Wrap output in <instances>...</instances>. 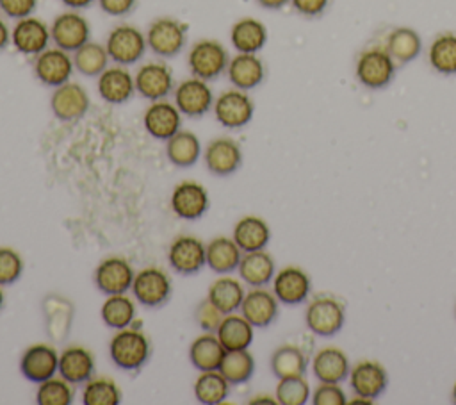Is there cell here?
Returning a JSON list of instances; mask_svg holds the SVG:
<instances>
[{"label":"cell","instance_id":"1","mask_svg":"<svg viewBox=\"0 0 456 405\" xmlns=\"http://www.w3.org/2000/svg\"><path fill=\"white\" fill-rule=\"evenodd\" d=\"M109 355L119 369L137 371L148 362L151 355V344L139 328L126 326L112 335L109 343Z\"/></svg>","mask_w":456,"mask_h":405},{"label":"cell","instance_id":"2","mask_svg":"<svg viewBox=\"0 0 456 405\" xmlns=\"http://www.w3.org/2000/svg\"><path fill=\"white\" fill-rule=\"evenodd\" d=\"M395 75V61L387 48H367L356 61V79L369 89L387 87Z\"/></svg>","mask_w":456,"mask_h":405},{"label":"cell","instance_id":"3","mask_svg":"<svg viewBox=\"0 0 456 405\" xmlns=\"http://www.w3.org/2000/svg\"><path fill=\"white\" fill-rule=\"evenodd\" d=\"M228 52L226 48L216 39H200L192 45L187 55L189 70L194 77L203 80H214L228 66Z\"/></svg>","mask_w":456,"mask_h":405},{"label":"cell","instance_id":"4","mask_svg":"<svg viewBox=\"0 0 456 405\" xmlns=\"http://www.w3.org/2000/svg\"><path fill=\"white\" fill-rule=\"evenodd\" d=\"M171 289L173 285L169 275L157 266L139 269L132 282V293L135 300L150 309L164 305L171 296Z\"/></svg>","mask_w":456,"mask_h":405},{"label":"cell","instance_id":"5","mask_svg":"<svg viewBox=\"0 0 456 405\" xmlns=\"http://www.w3.org/2000/svg\"><path fill=\"white\" fill-rule=\"evenodd\" d=\"M185 41L187 25L169 16L157 18L146 32L148 48L159 57H175L183 48Z\"/></svg>","mask_w":456,"mask_h":405},{"label":"cell","instance_id":"6","mask_svg":"<svg viewBox=\"0 0 456 405\" xmlns=\"http://www.w3.org/2000/svg\"><path fill=\"white\" fill-rule=\"evenodd\" d=\"M105 48L109 52V57L116 62V64H134L137 62L146 48V36L134 25H116L109 36H107V43Z\"/></svg>","mask_w":456,"mask_h":405},{"label":"cell","instance_id":"7","mask_svg":"<svg viewBox=\"0 0 456 405\" xmlns=\"http://www.w3.org/2000/svg\"><path fill=\"white\" fill-rule=\"evenodd\" d=\"M214 116L224 128H242L253 120L255 103L242 89H226L214 100Z\"/></svg>","mask_w":456,"mask_h":405},{"label":"cell","instance_id":"8","mask_svg":"<svg viewBox=\"0 0 456 405\" xmlns=\"http://www.w3.org/2000/svg\"><path fill=\"white\" fill-rule=\"evenodd\" d=\"M305 321L312 334L321 337H331L344 326L346 312L335 298L319 296L308 303Z\"/></svg>","mask_w":456,"mask_h":405},{"label":"cell","instance_id":"9","mask_svg":"<svg viewBox=\"0 0 456 405\" xmlns=\"http://www.w3.org/2000/svg\"><path fill=\"white\" fill-rule=\"evenodd\" d=\"M50 34L55 46L66 52H75L89 41L91 29L82 14H78L77 11H66L53 18L50 25Z\"/></svg>","mask_w":456,"mask_h":405},{"label":"cell","instance_id":"10","mask_svg":"<svg viewBox=\"0 0 456 405\" xmlns=\"http://www.w3.org/2000/svg\"><path fill=\"white\" fill-rule=\"evenodd\" d=\"M169 266L180 275H194L207 266V250L194 236H178L167 250Z\"/></svg>","mask_w":456,"mask_h":405},{"label":"cell","instance_id":"11","mask_svg":"<svg viewBox=\"0 0 456 405\" xmlns=\"http://www.w3.org/2000/svg\"><path fill=\"white\" fill-rule=\"evenodd\" d=\"M208 191L196 180H183L171 193V209L182 219L192 221L201 218L208 211Z\"/></svg>","mask_w":456,"mask_h":405},{"label":"cell","instance_id":"12","mask_svg":"<svg viewBox=\"0 0 456 405\" xmlns=\"http://www.w3.org/2000/svg\"><path fill=\"white\" fill-rule=\"evenodd\" d=\"M134 268L130 262L123 257L112 255L103 259L96 269H94V285L103 293V294H121L132 289L134 282Z\"/></svg>","mask_w":456,"mask_h":405},{"label":"cell","instance_id":"13","mask_svg":"<svg viewBox=\"0 0 456 405\" xmlns=\"http://www.w3.org/2000/svg\"><path fill=\"white\" fill-rule=\"evenodd\" d=\"M21 375L34 384H41L52 378L59 371V353L46 343H36L28 346L20 360Z\"/></svg>","mask_w":456,"mask_h":405},{"label":"cell","instance_id":"14","mask_svg":"<svg viewBox=\"0 0 456 405\" xmlns=\"http://www.w3.org/2000/svg\"><path fill=\"white\" fill-rule=\"evenodd\" d=\"M73 70V57H69V54L59 46L43 50L36 55L34 61V73L37 80L50 87H57L68 82Z\"/></svg>","mask_w":456,"mask_h":405},{"label":"cell","instance_id":"15","mask_svg":"<svg viewBox=\"0 0 456 405\" xmlns=\"http://www.w3.org/2000/svg\"><path fill=\"white\" fill-rule=\"evenodd\" d=\"M175 103L182 114L189 118H200L214 105V95L207 80L191 77L182 80L175 89Z\"/></svg>","mask_w":456,"mask_h":405},{"label":"cell","instance_id":"16","mask_svg":"<svg viewBox=\"0 0 456 405\" xmlns=\"http://www.w3.org/2000/svg\"><path fill=\"white\" fill-rule=\"evenodd\" d=\"M142 125L146 132L159 141H167L182 127V112L176 103L167 102L166 98L151 102L142 116Z\"/></svg>","mask_w":456,"mask_h":405},{"label":"cell","instance_id":"17","mask_svg":"<svg viewBox=\"0 0 456 405\" xmlns=\"http://www.w3.org/2000/svg\"><path fill=\"white\" fill-rule=\"evenodd\" d=\"M52 39L50 27L34 16L20 18L11 30L12 46L25 55H37L48 48Z\"/></svg>","mask_w":456,"mask_h":405},{"label":"cell","instance_id":"18","mask_svg":"<svg viewBox=\"0 0 456 405\" xmlns=\"http://www.w3.org/2000/svg\"><path fill=\"white\" fill-rule=\"evenodd\" d=\"M52 112L61 121L80 120L89 109V95L77 82H64L57 86L50 98Z\"/></svg>","mask_w":456,"mask_h":405},{"label":"cell","instance_id":"19","mask_svg":"<svg viewBox=\"0 0 456 405\" xmlns=\"http://www.w3.org/2000/svg\"><path fill=\"white\" fill-rule=\"evenodd\" d=\"M203 161L210 173L217 177H226L240 168L242 150L239 143L232 137H216L207 145L203 152Z\"/></svg>","mask_w":456,"mask_h":405},{"label":"cell","instance_id":"20","mask_svg":"<svg viewBox=\"0 0 456 405\" xmlns=\"http://www.w3.org/2000/svg\"><path fill=\"white\" fill-rule=\"evenodd\" d=\"M135 91L146 100H162L173 91V73L164 62H146L135 73Z\"/></svg>","mask_w":456,"mask_h":405},{"label":"cell","instance_id":"21","mask_svg":"<svg viewBox=\"0 0 456 405\" xmlns=\"http://www.w3.org/2000/svg\"><path fill=\"white\" fill-rule=\"evenodd\" d=\"M96 89L102 100L109 103H125L135 93V79L123 64L107 66L98 75Z\"/></svg>","mask_w":456,"mask_h":405},{"label":"cell","instance_id":"22","mask_svg":"<svg viewBox=\"0 0 456 405\" xmlns=\"http://www.w3.org/2000/svg\"><path fill=\"white\" fill-rule=\"evenodd\" d=\"M349 384L356 396L372 401L385 393L388 385V375L381 364L374 360H362L351 369Z\"/></svg>","mask_w":456,"mask_h":405},{"label":"cell","instance_id":"23","mask_svg":"<svg viewBox=\"0 0 456 405\" xmlns=\"http://www.w3.org/2000/svg\"><path fill=\"white\" fill-rule=\"evenodd\" d=\"M273 293L285 305L303 303L310 294V277L301 268L287 266L274 275Z\"/></svg>","mask_w":456,"mask_h":405},{"label":"cell","instance_id":"24","mask_svg":"<svg viewBox=\"0 0 456 405\" xmlns=\"http://www.w3.org/2000/svg\"><path fill=\"white\" fill-rule=\"evenodd\" d=\"M239 310L255 328H265L278 316V298L264 287H253L244 294Z\"/></svg>","mask_w":456,"mask_h":405},{"label":"cell","instance_id":"25","mask_svg":"<svg viewBox=\"0 0 456 405\" xmlns=\"http://www.w3.org/2000/svg\"><path fill=\"white\" fill-rule=\"evenodd\" d=\"M59 375L73 385L86 384L94 375V355L78 344H71L59 353Z\"/></svg>","mask_w":456,"mask_h":405},{"label":"cell","instance_id":"26","mask_svg":"<svg viewBox=\"0 0 456 405\" xmlns=\"http://www.w3.org/2000/svg\"><path fill=\"white\" fill-rule=\"evenodd\" d=\"M228 80L242 91H249L262 84L265 77V66L256 54H237L226 66Z\"/></svg>","mask_w":456,"mask_h":405},{"label":"cell","instance_id":"27","mask_svg":"<svg viewBox=\"0 0 456 405\" xmlns=\"http://www.w3.org/2000/svg\"><path fill=\"white\" fill-rule=\"evenodd\" d=\"M274 259L264 250L244 252L237 266V273L249 287H264L274 278Z\"/></svg>","mask_w":456,"mask_h":405},{"label":"cell","instance_id":"28","mask_svg":"<svg viewBox=\"0 0 456 405\" xmlns=\"http://www.w3.org/2000/svg\"><path fill=\"white\" fill-rule=\"evenodd\" d=\"M224 355L226 350L219 343L216 332H203L189 346V360L198 371L219 369Z\"/></svg>","mask_w":456,"mask_h":405},{"label":"cell","instance_id":"29","mask_svg":"<svg viewBox=\"0 0 456 405\" xmlns=\"http://www.w3.org/2000/svg\"><path fill=\"white\" fill-rule=\"evenodd\" d=\"M205 250H207V266L219 275H228L235 271L242 257V250L233 241V237H224V236H217L210 239L205 244Z\"/></svg>","mask_w":456,"mask_h":405},{"label":"cell","instance_id":"30","mask_svg":"<svg viewBox=\"0 0 456 405\" xmlns=\"http://www.w3.org/2000/svg\"><path fill=\"white\" fill-rule=\"evenodd\" d=\"M253 325L242 314H224L216 335L226 351L248 350L253 343Z\"/></svg>","mask_w":456,"mask_h":405},{"label":"cell","instance_id":"31","mask_svg":"<svg viewBox=\"0 0 456 405\" xmlns=\"http://www.w3.org/2000/svg\"><path fill=\"white\" fill-rule=\"evenodd\" d=\"M312 371L322 384H340L349 375V360L338 348H322L314 357Z\"/></svg>","mask_w":456,"mask_h":405},{"label":"cell","instance_id":"32","mask_svg":"<svg viewBox=\"0 0 456 405\" xmlns=\"http://www.w3.org/2000/svg\"><path fill=\"white\" fill-rule=\"evenodd\" d=\"M230 41L240 54H256L267 41V29L256 18H240L232 25Z\"/></svg>","mask_w":456,"mask_h":405},{"label":"cell","instance_id":"33","mask_svg":"<svg viewBox=\"0 0 456 405\" xmlns=\"http://www.w3.org/2000/svg\"><path fill=\"white\" fill-rule=\"evenodd\" d=\"M232 237L239 244L242 253L255 252V250H264L267 246L271 239V230L262 218L244 216L235 223Z\"/></svg>","mask_w":456,"mask_h":405},{"label":"cell","instance_id":"34","mask_svg":"<svg viewBox=\"0 0 456 405\" xmlns=\"http://www.w3.org/2000/svg\"><path fill=\"white\" fill-rule=\"evenodd\" d=\"M244 287L242 284L228 275H221L216 278L207 291V298L223 312V314H232L240 309V303L244 300Z\"/></svg>","mask_w":456,"mask_h":405},{"label":"cell","instance_id":"35","mask_svg":"<svg viewBox=\"0 0 456 405\" xmlns=\"http://www.w3.org/2000/svg\"><path fill=\"white\" fill-rule=\"evenodd\" d=\"M46 332L53 337V341H62L71 326L73 319V305L57 294H48L43 302Z\"/></svg>","mask_w":456,"mask_h":405},{"label":"cell","instance_id":"36","mask_svg":"<svg viewBox=\"0 0 456 405\" xmlns=\"http://www.w3.org/2000/svg\"><path fill=\"white\" fill-rule=\"evenodd\" d=\"M166 155L178 168H191L201 155V143L191 130H178L166 141Z\"/></svg>","mask_w":456,"mask_h":405},{"label":"cell","instance_id":"37","mask_svg":"<svg viewBox=\"0 0 456 405\" xmlns=\"http://www.w3.org/2000/svg\"><path fill=\"white\" fill-rule=\"evenodd\" d=\"M387 52L392 55V59L399 64H406L413 61L420 50H422V39L420 36L410 29V27H397L390 30L387 36Z\"/></svg>","mask_w":456,"mask_h":405},{"label":"cell","instance_id":"38","mask_svg":"<svg viewBox=\"0 0 456 405\" xmlns=\"http://www.w3.org/2000/svg\"><path fill=\"white\" fill-rule=\"evenodd\" d=\"M308 366L305 351L294 344H281L271 355V371L276 378L303 376Z\"/></svg>","mask_w":456,"mask_h":405},{"label":"cell","instance_id":"39","mask_svg":"<svg viewBox=\"0 0 456 405\" xmlns=\"http://www.w3.org/2000/svg\"><path fill=\"white\" fill-rule=\"evenodd\" d=\"M100 316H102L103 323L110 328H116V330L126 328L135 319V303L125 293L109 294L105 298V302L102 303Z\"/></svg>","mask_w":456,"mask_h":405},{"label":"cell","instance_id":"40","mask_svg":"<svg viewBox=\"0 0 456 405\" xmlns=\"http://www.w3.org/2000/svg\"><path fill=\"white\" fill-rule=\"evenodd\" d=\"M194 396L203 405H217L224 401L230 393V382L221 375L219 369L200 371L194 382Z\"/></svg>","mask_w":456,"mask_h":405},{"label":"cell","instance_id":"41","mask_svg":"<svg viewBox=\"0 0 456 405\" xmlns=\"http://www.w3.org/2000/svg\"><path fill=\"white\" fill-rule=\"evenodd\" d=\"M429 64L442 75L456 73V34L445 32L433 39L429 46Z\"/></svg>","mask_w":456,"mask_h":405},{"label":"cell","instance_id":"42","mask_svg":"<svg viewBox=\"0 0 456 405\" xmlns=\"http://www.w3.org/2000/svg\"><path fill=\"white\" fill-rule=\"evenodd\" d=\"M109 52L103 45L87 41L78 50L73 52L75 70L86 77H98L109 64Z\"/></svg>","mask_w":456,"mask_h":405},{"label":"cell","instance_id":"43","mask_svg":"<svg viewBox=\"0 0 456 405\" xmlns=\"http://www.w3.org/2000/svg\"><path fill=\"white\" fill-rule=\"evenodd\" d=\"M219 371L230 382V385L246 384L255 373V359L248 350L226 351Z\"/></svg>","mask_w":456,"mask_h":405},{"label":"cell","instance_id":"44","mask_svg":"<svg viewBox=\"0 0 456 405\" xmlns=\"http://www.w3.org/2000/svg\"><path fill=\"white\" fill-rule=\"evenodd\" d=\"M121 398L118 384L107 376H91L82 389L84 405H119Z\"/></svg>","mask_w":456,"mask_h":405},{"label":"cell","instance_id":"45","mask_svg":"<svg viewBox=\"0 0 456 405\" xmlns=\"http://www.w3.org/2000/svg\"><path fill=\"white\" fill-rule=\"evenodd\" d=\"M73 384L61 378H48L37 385L36 403L37 405H69L73 401Z\"/></svg>","mask_w":456,"mask_h":405},{"label":"cell","instance_id":"46","mask_svg":"<svg viewBox=\"0 0 456 405\" xmlns=\"http://www.w3.org/2000/svg\"><path fill=\"white\" fill-rule=\"evenodd\" d=\"M310 396V385L303 376L280 378L276 385V401L281 405H305Z\"/></svg>","mask_w":456,"mask_h":405},{"label":"cell","instance_id":"47","mask_svg":"<svg viewBox=\"0 0 456 405\" xmlns=\"http://www.w3.org/2000/svg\"><path fill=\"white\" fill-rule=\"evenodd\" d=\"M21 273H23L21 255L9 246H0V285H11L18 282Z\"/></svg>","mask_w":456,"mask_h":405},{"label":"cell","instance_id":"48","mask_svg":"<svg viewBox=\"0 0 456 405\" xmlns=\"http://www.w3.org/2000/svg\"><path fill=\"white\" fill-rule=\"evenodd\" d=\"M223 316L224 314L208 298L201 300L194 309V321L203 332H216Z\"/></svg>","mask_w":456,"mask_h":405},{"label":"cell","instance_id":"49","mask_svg":"<svg viewBox=\"0 0 456 405\" xmlns=\"http://www.w3.org/2000/svg\"><path fill=\"white\" fill-rule=\"evenodd\" d=\"M314 405H344L346 394L338 387V384H319V387L312 394Z\"/></svg>","mask_w":456,"mask_h":405},{"label":"cell","instance_id":"50","mask_svg":"<svg viewBox=\"0 0 456 405\" xmlns=\"http://www.w3.org/2000/svg\"><path fill=\"white\" fill-rule=\"evenodd\" d=\"M37 7V0H0V9L9 18H27Z\"/></svg>","mask_w":456,"mask_h":405},{"label":"cell","instance_id":"51","mask_svg":"<svg viewBox=\"0 0 456 405\" xmlns=\"http://www.w3.org/2000/svg\"><path fill=\"white\" fill-rule=\"evenodd\" d=\"M290 4L299 14L306 18H315L326 11L330 0H290Z\"/></svg>","mask_w":456,"mask_h":405},{"label":"cell","instance_id":"52","mask_svg":"<svg viewBox=\"0 0 456 405\" xmlns=\"http://www.w3.org/2000/svg\"><path fill=\"white\" fill-rule=\"evenodd\" d=\"M137 0H98L103 12L110 16H125L134 11Z\"/></svg>","mask_w":456,"mask_h":405},{"label":"cell","instance_id":"53","mask_svg":"<svg viewBox=\"0 0 456 405\" xmlns=\"http://www.w3.org/2000/svg\"><path fill=\"white\" fill-rule=\"evenodd\" d=\"M11 43V30L5 21L0 18V50H4Z\"/></svg>","mask_w":456,"mask_h":405},{"label":"cell","instance_id":"54","mask_svg":"<svg viewBox=\"0 0 456 405\" xmlns=\"http://www.w3.org/2000/svg\"><path fill=\"white\" fill-rule=\"evenodd\" d=\"M256 2H258V5H262L264 9L274 11V9H281V7L287 5L290 0H256Z\"/></svg>","mask_w":456,"mask_h":405},{"label":"cell","instance_id":"55","mask_svg":"<svg viewBox=\"0 0 456 405\" xmlns=\"http://www.w3.org/2000/svg\"><path fill=\"white\" fill-rule=\"evenodd\" d=\"M64 5L71 7V9H84L87 5H91L94 0H62Z\"/></svg>","mask_w":456,"mask_h":405},{"label":"cell","instance_id":"56","mask_svg":"<svg viewBox=\"0 0 456 405\" xmlns=\"http://www.w3.org/2000/svg\"><path fill=\"white\" fill-rule=\"evenodd\" d=\"M4 291H2V285H0V310H2V307H4Z\"/></svg>","mask_w":456,"mask_h":405},{"label":"cell","instance_id":"57","mask_svg":"<svg viewBox=\"0 0 456 405\" xmlns=\"http://www.w3.org/2000/svg\"><path fill=\"white\" fill-rule=\"evenodd\" d=\"M452 401L456 403V384H454V387H452Z\"/></svg>","mask_w":456,"mask_h":405}]
</instances>
